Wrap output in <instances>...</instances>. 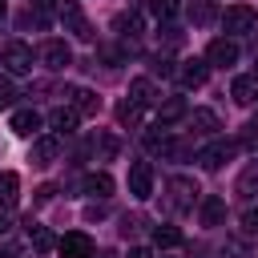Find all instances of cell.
<instances>
[{
  "label": "cell",
  "mask_w": 258,
  "mask_h": 258,
  "mask_svg": "<svg viewBox=\"0 0 258 258\" xmlns=\"http://www.w3.org/2000/svg\"><path fill=\"white\" fill-rule=\"evenodd\" d=\"M242 230H246V234H258V206H250V210L242 214Z\"/></svg>",
  "instance_id": "30"
},
{
  "label": "cell",
  "mask_w": 258,
  "mask_h": 258,
  "mask_svg": "<svg viewBox=\"0 0 258 258\" xmlns=\"http://www.w3.org/2000/svg\"><path fill=\"white\" fill-rule=\"evenodd\" d=\"M254 24H258V12H254L250 4H230V8L222 12V28H226L230 36H246V32H254Z\"/></svg>",
  "instance_id": "1"
},
{
  "label": "cell",
  "mask_w": 258,
  "mask_h": 258,
  "mask_svg": "<svg viewBox=\"0 0 258 258\" xmlns=\"http://www.w3.org/2000/svg\"><path fill=\"white\" fill-rule=\"evenodd\" d=\"M177 4H181V0H149V8H153L157 20H169V16L177 12Z\"/></svg>",
  "instance_id": "25"
},
{
  "label": "cell",
  "mask_w": 258,
  "mask_h": 258,
  "mask_svg": "<svg viewBox=\"0 0 258 258\" xmlns=\"http://www.w3.org/2000/svg\"><path fill=\"white\" fill-rule=\"evenodd\" d=\"M242 145H250V149L258 145V121H250V125L242 129Z\"/></svg>",
  "instance_id": "32"
},
{
  "label": "cell",
  "mask_w": 258,
  "mask_h": 258,
  "mask_svg": "<svg viewBox=\"0 0 258 258\" xmlns=\"http://www.w3.org/2000/svg\"><path fill=\"white\" fill-rule=\"evenodd\" d=\"M60 24H64L73 36H81V40H89V36H93L89 16H85V8H81L77 0H64V4H60Z\"/></svg>",
  "instance_id": "2"
},
{
  "label": "cell",
  "mask_w": 258,
  "mask_h": 258,
  "mask_svg": "<svg viewBox=\"0 0 258 258\" xmlns=\"http://www.w3.org/2000/svg\"><path fill=\"white\" fill-rule=\"evenodd\" d=\"M56 153H60V137H56V133H52V137H36V141H32L28 161L44 169V165H52V161H56Z\"/></svg>",
  "instance_id": "9"
},
{
  "label": "cell",
  "mask_w": 258,
  "mask_h": 258,
  "mask_svg": "<svg viewBox=\"0 0 258 258\" xmlns=\"http://www.w3.org/2000/svg\"><path fill=\"white\" fill-rule=\"evenodd\" d=\"M36 8H56V0H32Z\"/></svg>",
  "instance_id": "34"
},
{
  "label": "cell",
  "mask_w": 258,
  "mask_h": 258,
  "mask_svg": "<svg viewBox=\"0 0 258 258\" xmlns=\"http://www.w3.org/2000/svg\"><path fill=\"white\" fill-rule=\"evenodd\" d=\"M77 121H81V113L73 109V105H60V109H52L48 113V125H52V133L60 137V133H73L77 129Z\"/></svg>",
  "instance_id": "11"
},
{
  "label": "cell",
  "mask_w": 258,
  "mask_h": 258,
  "mask_svg": "<svg viewBox=\"0 0 258 258\" xmlns=\"http://www.w3.org/2000/svg\"><path fill=\"white\" fill-rule=\"evenodd\" d=\"M129 194L141 198V202L153 194V165L149 161H133L129 165Z\"/></svg>",
  "instance_id": "6"
},
{
  "label": "cell",
  "mask_w": 258,
  "mask_h": 258,
  "mask_svg": "<svg viewBox=\"0 0 258 258\" xmlns=\"http://www.w3.org/2000/svg\"><path fill=\"white\" fill-rule=\"evenodd\" d=\"M153 97H157V93H153V81H149V77H133V81H129V101H133L137 109L153 105Z\"/></svg>",
  "instance_id": "14"
},
{
  "label": "cell",
  "mask_w": 258,
  "mask_h": 258,
  "mask_svg": "<svg viewBox=\"0 0 258 258\" xmlns=\"http://www.w3.org/2000/svg\"><path fill=\"white\" fill-rule=\"evenodd\" d=\"M56 250H60V258H93V242H89V234H81V230L64 234V238L56 242Z\"/></svg>",
  "instance_id": "7"
},
{
  "label": "cell",
  "mask_w": 258,
  "mask_h": 258,
  "mask_svg": "<svg viewBox=\"0 0 258 258\" xmlns=\"http://www.w3.org/2000/svg\"><path fill=\"white\" fill-rule=\"evenodd\" d=\"M16 202H20V177L16 173H0V206L12 210Z\"/></svg>",
  "instance_id": "22"
},
{
  "label": "cell",
  "mask_w": 258,
  "mask_h": 258,
  "mask_svg": "<svg viewBox=\"0 0 258 258\" xmlns=\"http://www.w3.org/2000/svg\"><path fill=\"white\" fill-rule=\"evenodd\" d=\"M153 242H157V246H181V242H185V234H181L177 226H169V222H165V226H153Z\"/></svg>",
  "instance_id": "24"
},
{
  "label": "cell",
  "mask_w": 258,
  "mask_h": 258,
  "mask_svg": "<svg viewBox=\"0 0 258 258\" xmlns=\"http://www.w3.org/2000/svg\"><path fill=\"white\" fill-rule=\"evenodd\" d=\"M222 254H226V258H254V250H250V246H242V242H238V238H230V242H226V250H222Z\"/></svg>",
  "instance_id": "27"
},
{
  "label": "cell",
  "mask_w": 258,
  "mask_h": 258,
  "mask_svg": "<svg viewBox=\"0 0 258 258\" xmlns=\"http://www.w3.org/2000/svg\"><path fill=\"white\" fill-rule=\"evenodd\" d=\"M177 77H181V85H185V89H202V85H206V77H210V64H206V60H181Z\"/></svg>",
  "instance_id": "10"
},
{
  "label": "cell",
  "mask_w": 258,
  "mask_h": 258,
  "mask_svg": "<svg viewBox=\"0 0 258 258\" xmlns=\"http://www.w3.org/2000/svg\"><path fill=\"white\" fill-rule=\"evenodd\" d=\"M0 258H12V250H8V246H4V250H0Z\"/></svg>",
  "instance_id": "36"
},
{
  "label": "cell",
  "mask_w": 258,
  "mask_h": 258,
  "mask_svg": "<svg viewBox=\"0 0 258 258\" xmlns=\"http://www.w3.org/2000/svg\"><path fill=\"white\" fill-rule=\"evenodd\" d=\"M230 97H234L238 105H250V101H258V77H234V85H230Z\"/></svg>",
  "instance_id": "16"
},
{
  "label": "cell",
  "mask_w": 258,
  "mask_h": 258,
  "mask_svg": "<svg viewBox=\"0 0 258 258\" xmlns=\"http://www.w3.org/2000/svg\"><path fill=\"white\" fill-rule=\"evenodd\" d=\"M97 258H113V254H109V250H101V254H97Z\"/></svg>",
  "instance_id": "37"
},
{
  "label": "cell",
  "mask_w": 258,
  "mask_h": 258,
  "mask_svg": "<svg viewBox=\"0 0 258 258\" xmlns=\"http://www.w3.org/2000/svg\"><path fill=\"white\" fill-rule=\"evenodd\" d=\"M69 101H73V109H77V113H97V109H101V97H97L93 89H81V85H77V89H69Z\"/></svg>",
  "instance_id": "17"
},
{
  "label": "cell",
  "mask_w": 258,
  "mask_h": 258,
  "mask_svg": "<svg viewBox=\"0 0 258 258\" xmlns=\"http://www.w3.org/2000/svg\"><path fill=\"white\" fill-rule=\"evenodd\" d=\"M189 121H194V129L198 133H218L222 129V121H218V113L214 109H194V113H185Z\"/></svg>",
  "instance_id": "23"
},
{
  "label": "cell",
  "mask_w": 258,
  "mask_h": 258,
  "mask_svg": "<svg viewBox=\"0 0 258 258\" xmlns=\"http://www.w3.org/2000/svg\"><path fill=\"white\" fill-rule=\"evenodd\" d=\"M129 258H153V254H149L145 246H133V250H129Z\"/></svg>",
  "instance_id": "33"
},
{
  "label": "cell",
  "mask_w": 258,
  "mask_h": 258,
  "mask_svg": "<svg viewBox=\"0 0 258 258\" xmlns=\"http://www.w3.org/2000/svg\"><path fill=\"white\" fill-rule=\"evenodd\" d=\"M169 194H173V210H189L194 198H198V185H194L189 177H173V181H169Z\"/></svg>",
  "instance_id": "12"
},
{
  "label": "cell",
  "mask_w": 258,
  "mask_h": 258,
  "mask_svg": "<svg viewBox=\"0 0 258 258\" xmlns=\"http://www.w3.org/2000/svg\"><path fill=\"white\" fill-rule=\"evenodd\" d=\"M81 189H85L89 198H109V194H113V177H109V173H89V177L81 181Z\"/></svg>",
  "instance_id": "20"
},
{
  "label": "cell",
  "mask_w": 258,
  "mask_h": 258,
  "mask_svg": "<svg viewBox=\"0 0 258 258\" xmlns=\"http://www.w3.org/2000/svg\"><path fill=\"white\" fill-rule=\"evenodd\" d=\"M4 230H8V218H4V214H0V238H4Z\"/></svg>",
  "instance_id": "35"
},
{
  "label": "cell",
  "mask_w": 258,
  "mask_h": 258,
  "mask_svg": "<svg viewBox=\"0 0 258 258\" xmlns=\"http://www.w3.org/2000/svg\"><path fill=\"white\" fill-rule=\"evenodd\" d=\"M28 242H32V250H36V254H48V250L56 246L52 230H48V226H36V222H28Z\"/></svg>",
  "instance_id": "21"
},
{
  "label": "cell",
  "mask_w": 258,
  "mask_h": 258,
  "mask_svg": "<svg viewBox=\"0 0 258 258\" xmlns=\"http://www.w3.org/2000/svg\"><path fill=\"white\" fill-rule=\"evenodd\" d=\"M206 64H218V69L238 64V44H234L230 36H214V40L206 44Z\"/></svg>",
  "instance_id": "3"
},
{
  "label": "cell",
  "mask_w": 258,
  "mask_h": 258,
  "mask_svg": "<svg viewBox=\"0 0 258 258\" xmlns=\"http://www.w3.org/2000/svg\"><path fill=\"white\" fill-rule=\"evenodd\" d=\"M4 69L8 73H32V48L24 44V40H8L4 44Z\"/></svg>",
  "instance_id": "4"
},
{
  "label": "cell",
  "mask_w": 258,
  "mask_h": 258,
  "mask_svg": "<svg viewBox=\"0 0 258 258\" xmlns=\"http://www.w3.org/2000/svg\"><path fill=\"white\" fill-rule=\"evenodd\" d=\"M153 73H161V77H173L177 69H173V60H169V56H157V60H153Z\"/></svg>",
  "instance_id": "31"
},
{
  "label": "cell",
  "mask_w": 258,
  "mask_h": 258,
  "mask_svg": "<svg viewBox=\"0 0 258 258\" xmlns=\"http://www.w3.org/2000/svg\"><path fill=\"white\" fill-rule=\"evenodd\" d=\"M12 101H16V85H12L8 77H0V109H8Z\"/></svg>",
  "instance_id": "29"
},
{
  "label": "cell",
  "mask_w": 258,
  "mask_h": 258,
  "mask_svg": "<svg viewBox=\"0 0 258 258\" xmlns=\"http://www.w3.org/2000/svg\"><path fill=\"white\" fill-rule=\"evenodd\" d=\"M185 113H189L185 97H169V101H161V109H157V125H173V121H181Z\"/></svg>",
  "instance_id": "15"
},
{
  "label": "cell",
  "mask_w": 258,
  "mask_h": 258,
  "mask_svg": "<svg viewBox=\"0 0 258 258\" xmlns=\"http://www.w3.org/2000/svg\"><path fill=\"white\" fill-rule=\"evenodd\" d=\"M36 129H40V113L36 109H16L12 113V133L16 137H32Z\"/></svg>",
  "instance_id": "13"
},
{
  "label": "cell",
  "mask_w": 258,
  "mask_h": 258,
  "mask_svg": "<svg viewBox=\"0 0 258 258\" xmlns=\"http://www.w3.org/2000/svg\"><path fill=\"white\" fill-rule=\"evenodd\" d=\"M234 194H238V198H254V194H258V157H254V161H250V165L238 173V185H234Z\"/></svg>",
  "instance_id": "19"
},
{
  "label": "cell",
  "mask_w": 258,
  "mask_h": 258,
  "mask_svg": "<svg viewBox=\"0 0 258 258\" xmlns=\"http://www.w3.org/2000/svg\"><path fill=\"white\" fill-rule=\"evenodd\" d=\"M222 218H226V202L218 194L202 198V226H222Z\"/></svg>",
  "instance_id": "18"
},
{
  "label": "cell",
  "mask_w": 258,
  "mask_h": 258,
  "mask_svg": "<svg viewBox=\"0 0 258 258\" xmlns=\"http://www.w3.org/2000/svg\"><path fill=\"white\" fill-rule=\"evenodd\" d=\"M234 149H238L234 141H210V145L198 153V165H202V169H222V165L234 157Z\"/></svg>",
  "instance_id": "5"
},
{
  "label": "cell",
  "mask_w": 258,
  "mask_h": 258,
  "mask_svg": "<svg viewBox=\"0 0 258 258\" xmlns=\"http://www.w3.org/2000/svg\"><path fill=\"white\" fill-rule=\"evenodd\" d=\"M137 113H141V109H137V105H133V101H129V97H125V101H121V105H117V117H121V121H125V125H133V121H137Z\"/></svg>",
  "instance_id": "28"
},
{
  "label": "cell",
  "mask_w": 258,
  "mask_h": 258,
  "mask_svg": "<svg viewBox=\"0 0 258 258\" xmlns=\"http://www.w3.org/2000/svg\"><path fill=\"white\" fill-rule=\"evenodd\" d=\"M93 149H97L101 157H113V153H117V137H109V133H101V137L93 141Z\"/></svg>",
  "instance_id": "26"
},
{
  "label": "cell",
  "mask_w": 258,
  "mask_h": 258,
  "mask_svg": "<svg viewBox=\"0 0 258 258\" xmlns=\"http://www.w3.org/2000/svg\"><path fill=\"white\" fill-rule=\"evenodd\" d=\"M40 60H44L52 73H60V69H69V64H73V48H69L64 40H48V44L40 48Z\"/></svg>",
  "instance_id": "8"
},
{
  "label": "cell",
  "mask_w": 258,
  "mask_h": 258,
  "mask_svg": "<svg viewBox=\"0 0 258 258\" xmlns=\"http://www.w3.org/2000/svg\"><path fill=\"white\" fill-rule=\"evenodd\" d=\"M0 20H4V0H0Z\"/></svg>",
  "instance_id": "38"
}]
</instances>
